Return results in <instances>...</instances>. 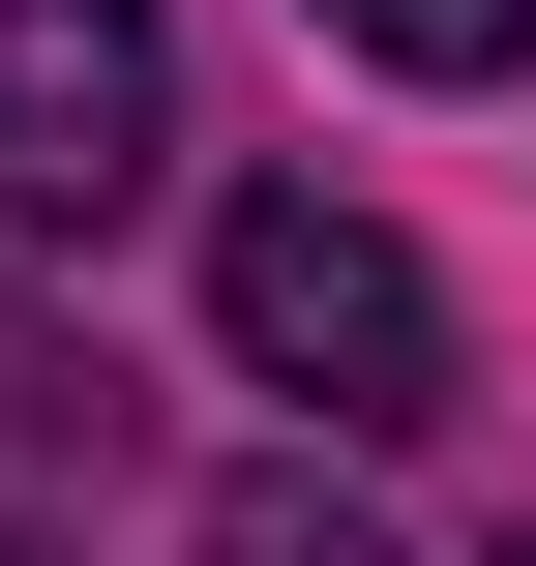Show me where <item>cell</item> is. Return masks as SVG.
I'll use <instances>...</instances> for the list:
<instances>
[{
  "label": "cell",
  "instance_id": "obj_5",
  "mask_svg": "<svg viewBox=\"0 0 536 566\" xmlns=\"http://www.w3.org/2000/svg\"><path fill=\"white\" fill-rule=\"evenodd\" d=\"M507 566H536V537H507Z\"/></svg>",
  "mask_w": 536,
  "mask_h": 566
},
{
  "label": "cell",
  "instance_id": "obj_3",
  "mask_svg": "<svg viewBox=\"0 0 536 566\" xmlns=\"http://www.w3.org/2000/svg\"><path fill=\"white\" fill-rule=\"evenodd\" d=\"M328 30H358V60H418V90H507V60H536V0H328Z\"/></svg>",
  "mask_w": 536,
  "mask_h": 566
},
{
  "label": "cell",
  "instance_id": "obj_1",
  "mask_svg": "<svg viewBox=\"0 0 536 566\" xmlns=\"http://www.w3.org/2000/svg\"><path fill=\"white\" fill-rule=\"evenodd\" d=\"M209 328H239L269 388H328L358 448L448 418V269H418L388 209H328V179H239V209H209Z\"/></svg>",
  "mask_w": 536,
  "mask_h": 566
},
{
  "label": "cell",
  "instance_id": "obj_4",
  "mask_svg": "<svg viewBox=\"0 0 536 566\" xmlns=\"http://www.w3.org/2000/svg\"><path fill=\"white\" fill-rule=\"evenodd\" d=\"M209 566H388V537H358L328 478H239V507H209Z\"/></svg>",
  "mask_w": 536,
  "mask_h": 566
},
{
  "label": "cell",
  "instance_id": "obj_2",
  "mask_svg": "<svg viewBox=\"0 0 536 566\" xmlns=\"http://www.w3.org/2000/svg\"><path fill=\"white\" fill-rule=\"evenodd\" d=\"M149 149H179L149 0H0V209H149Z\"/></svg>",
  "mask_w": 536,
  "mask_h": 566
}]
</instances>
